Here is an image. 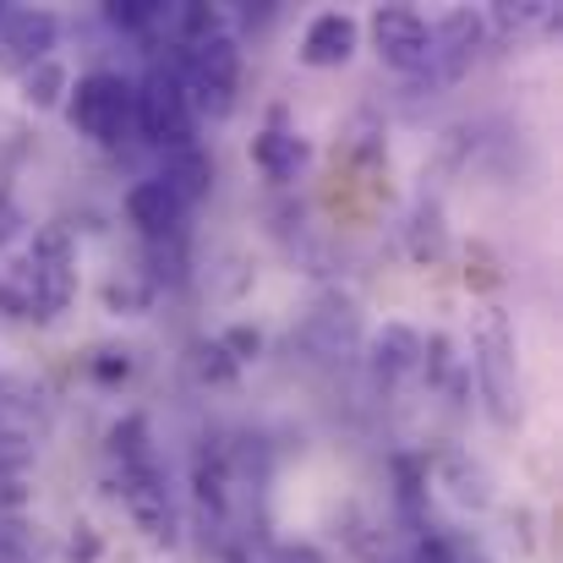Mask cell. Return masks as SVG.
Here are the masks:
<instances>
[{"label":"cell","instance_id":"484cf974","mask_svg":"<svg viewBox=\"0 0 563 563\" xmlns=\"http://www.w3.org/2000/svg\"><path fill=\"white\" fill-rule=\"evenodd\" d=\"M460 563H487V559H482V553H471V559H460Z\"/></svg>","mask_w":563,"mask_h":563},{"label":"cell","instance_id":"7a4b0ae2","mask_svg":"<svg viewBox=\"0 0 563 563\" xmlns=\"http://www.w3.org/2000/svg\"><path fill=\"white\" fill-rule=\"evenodd\" d=\"M110 454L121 465V504L137 520V531H148L154 542H176V504H170L159 454L148 443V421L143 416H126L110 432Z\"/></svg>","mask_w":563,"mask_h":563},{"label":"cell","instance_id":"8fae6325","mask_svg":"<svg viewBox=\"0 0 563 563\" xmlns=\"http://www.w3.org/2000/svg\"><path fill=\"white\" fill-rule=\"evenodd\" d=\"M126 213H132V224L143 235H170L187 208L176 202V191L165 187V181H137V187L126 191Z\"/></svg>","mask_w":563,"mask_h":563},{"label":"cell","instance_id":"ba28073f","mask_svg":"<svg viewBox=\"0 0 563 563\" xmlns=\"http://www.w3.org/2000/svg\"><path fill=\"white\" fill-rule=\"evenodd\" d=\"M55 49V16L49 11H5L0 16V66L33 71Z\"/></svg>","mask_w":563,"mask_h":563},{"label":"cell","instance_id":"277c9868","mask_svg":"<svg viewBox=\"0 0 563 563\" xmlns=\"http://www.w3.org/2000/svg\"><path fill=\"white\" fill-rule=\"evenodd\" d=\"M71 126L104 148L126 143V132L137 126V104H132V82L115 71H88L71 88Z\"/></svg>","mask_w":563,"mask_h":563},{"label":"cell","instance_id":"603a6c76","mask_svg":"<svg viewBox=\"0 0 563 563\" xmlns=\"http://www.w3.org/2000/svg\"><path fill=\"white\" fill-rule=\"evenodd\" d=\"M99 559V537L88 531V526H77V537H71V563H93Z\"/></svg>","mask_w":563,"mask_h":563},{"label":"cell","instance_id":"2e32d148","mask_svg":"<svg viewBox=\"0 0 563 563\" xmlns=\"http://www.w3.org/2000/svg\"><path fill=\"white\" fill-rule=\"evenodd\" d=\"M443 482H449V493H454L460 504H471V509H487V504H493L487 471H482V465H465V454H449V460H443Z\"/></svg>","mask_w":563,"mask_h":563},{"label":"cell","instance_id":"5bb4252c","mask_svg":"<svg viewBox=\"0 0 563 563\" xmlns=\"http://www.w3.org/2000/svg\"><path fill=\"white\" fill-rule=\"evenodd\" d=\"M252 159H257L274 181H290V176L307 165V143H301L296 132H263V137L252 143Z\"/></svg>","mask_w":563,"mask_h":563},{"label":"cell","instance_id":"3957f363","mask_svg":"<svg viewBox=\"0 0 563 563\" xmlns=\"http://www.w3.org/2000/svg\"><path fill=\"white\" fill-rule=\"evenodd\" d=\"M181 93H187L191 115H213L224 121L235 110V88H241V49L230 33H213L202 44H181V55L170 60Z\"/></svg>","mask_w":563,"mask_h":563},{"label":"cell","instance_id":"44dd1931","mask_svg":"<svg viewBox=\"0 0 563 563\" xmlns=\"http://www.w3.org/2000/svg\"><path fill=\"white\" fill-rule=\"evenodd\" d=\"M410 563H460V553H454L443 537H421L416 553H410Z\"/></svg>","mask_w":563,"mask_h":563},{"label":"cell","instance_id":"d4e9b609","mask_svg":"<svg viewBox=\"0 0 563 563\" xmlns=\"http://www.w3.org/2000/svg\"><path fill=\"white\" fill-rule=\"evenodd\" d=\"M99 377H126V356H121V362H115V356H110V362H99Z\"/></svg>","mask_w":563,"mask_h":563},{"label":"cell","instance_id":"ac0fdd59","mask_svg":"<svg viewBox=\"0 0 563 563\" xmlns=\"http://www.w3.org/2000/svg\"><path fill=\"white\" fill-rule=\"evenodd\" d=\"M115 27H126V33H137V27H148V22H159V5L154 0H121V5H110L104 11Z\"/></svg>","mask_w":563,"mask_h":563},{"label":"cell","instance_id":"8992f818","mask_svg":"<svg viewBox=\"0 0 563 563\" xmlns=\"http://www.w3.org/2000/svg\"><path fill=\"white\" fill-rule=\"evenodd\" d=\"M132 104H137V132L148 143H159V148H187L191 143V104L181 93V82H176V71H170V60L148 66Z\"/></svg>","mask_w":563,"mask_h":563},{"label":"cell","instance_id":"52a82bcc","mask_svg":"<svg viewBox=\"0 0 563 563\" xmlns=\"http://www.w3.org/2000/svg\"><path fill=\"white\" fill-rule=\"evenodd\" d=\"M373 44L377 60L394 71H421L432 60V27L410 5H377L373 11Z\"/></svg>","mask_w":563,"mask_h":563},{"label":"cell","instance_id":"e0dca14e","mask_svg":"<svg viewBox=\"0 0 563 563\" xmlns=\"http://www.w3.org/2000/svg\"><path fill=\"white\" fill-rule=\"evenodd\" d=\"M22 88H27V104L55 110L60 93H66V71H60V60H38L33 71H22Z\"/></svg>","mask_w":563,"mask_h":563},{"label":"cell","instance_id":"4fadbf2b","mask_svg":"<svg viewBox=\"0 0 563 563\" xmlns=\"http://www.w3.org/2000/svg\"><path fill=\"white\" fill-rule=\"evenodd\" d=\"M159 181L176 191V202H181V208L197 202L202 191L213 187V159H208V148H197V143L170 148V165H165V176H159Z\"/></svg>","mask_w":563,"mask_h":563},{"label":"cell","instance_id":"7c38bea8","mask_svg":"<svg viewBox=\"0 0 563 563\" xmlns=\"http://www.w3.org/2000/svg\"><path fill=\"white\" fill-rule=\"evenodd\" d=\"M476 44H482V16H471V11H449L443 27H432V60L443 55V77H460L465 60L476 55Z\"/></svg>","mask_w":563,"mask_h":563},{"label":"cell","instance_id":"5b68a950","mask_svg":"<svg viewBox=\"0 0 563 563\" xmlns=\"http://www.w3.org/2000/svg\"><path fill=\"white\" fill-rule=\"evenodd\" d=\"M476 377L487 394V410L498 427L515 421V399H520V377H515V323L504 307H487L476 318Z\"/></svg>","mask_w":563,"mask_h":563},{"label":"cell","instance_id":"9c48e42d","mask_svg":"<svg viewBox=\"0 0 563 563\" xmlns=\"http://www.w3.org/2000/svg\"><path fill=\"white\" fill-rule=\"evenodd\" d=\"M356 38H362L356 16H345V11H318V16L307 22V33H301V60H307V66H345V60L356 55Z\"/></svg>","mask_w":563,"mask_h":563},{"label":"cell","instance_id":"ffe728a7","mask_svg":"<svg viewBox=\"0 0 563 563\" xmlns=\"http://www.w3.org/2000/svg\"><path fill=\"white\" fill-rule=\"evenodd\" d=\"M219 345H224V356H230V362H252V356L263 351V334L241 323V329H230V334H224Z\"/></svg>","mask_w":563,"mask_h":563},{"label":"cell","instance_id":"7402d4cb","mask_svg":"<svg viewBox=\"0 0 563 563\" xmlns=\"http://www.w3.org/2000/svg\"><path fill=\"white\" fill-rule=\"evenodd\" d=\"M274 563H329L318 548H307V542H285V548H274Z\"/></svg>","mask_w":563,"mask_h":563},{"label":"cell","instance_id":"30bf717a","mask_svg":"<svg viewBox=\"0 0 563 563\" xmlns=\"http://www.w3.org/2000/svg\"><path fill=\"white\" fill-rule=\"evenodd\" d=\"M191 487H197V515L202 526H224V509H230V471H224V454L219 449H197L191 460Z\"/></svg>","mask_w":563,"mask_h":563},{"label":"cell","instance_id":"6da1fadb","mask_svg":"<svg viewBox=\"0 0 563 563\" xmlns=\"http://www.w3.org/2000/svg\"><path fill=\"white\" fill-rule=\"evenodd\" d=\"M77 296V241L66 224H44L33 235V252L11 268V285H0V307L38 312V318H60Z\"/></svg>","mask_w":563,"mask_h":563},{"label":"cell","instance_id":"cb8c5ba5","mask_svg":"<svg viewBox=\"0 0 563 563\" xmlns=\"http://www.w3.org/2000/svg\"><path fill=\"white\" fill-rule=\"evenodd\" d=\"M16 230H22V213H16V202H11V197L0 191V246H5V241H11Z\"/></svg>","mask_w":563,"mask_h":563},{"label":"cell","instance_id":"9a60e30c","mask_svg":"<svg viewBox=\"0 0 563 563\" xmlns=\"http://www.w3.org/2000/svg\"><path fill=\"white\" fill-rule=\"evenodd\" d=\"M377 373L383 377H399V373H410L416 362H421V340L405 329V323H388L383 334H377Z\"/></svg>","mask_w":563,"mask_h":563},{"label":"cell","instance_id":"d6986e66","mask_svg":"<svg viewBox=\"0 0 563 563\" xmlns=\"http://www.w3.org/2000/svg\"><path fill=\"white\" fill-rule=\"evenodd\" d=\"M197 373L208 377V383H230V377H235V362H230L224 345L213 340V345H197Z\"/></svg>","mask_w":563,"mask_h":563}]
</instances>
